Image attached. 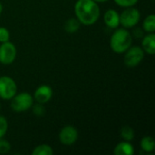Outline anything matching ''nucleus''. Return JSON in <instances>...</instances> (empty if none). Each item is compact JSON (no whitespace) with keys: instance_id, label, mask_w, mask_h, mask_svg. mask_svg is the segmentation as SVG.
<instances>
[{"instance_id":"2","label":"nucleus","mask_w":155,"mask_h":155,"mask_svg":"<svg viewBox=\"0 0 155 155\" xmlns=\"http://www.w3.org/2000/svg\"><path fill=\"white\" fill-rule=\"evenodd\" d=\"M133 44V35L126 28H116L110 38V47L116 54H124Z\"/></svg>"},{"instance_id":"8","label":"nucleus","mask_w":155,"mask_h":155,"mask_svg":"<svg viewBox=\"0 0 155 155\" xmlns=\"http://www.w3.org/2000/svg\"><path fill=\"white\" fill-rule=\"evenodd\" d=\"M58 138L62 144L73 145L78 139V131L73 125H65L61 129Z\"/></svg>"},{"instance_id":"19","label":"nucleus","mask_w":155,"mask_h":155,"mask_svg":"<svg viewBox=\"0 0 155 155\" xmlns=\"http://www.w3.org/2000/svg\"><path fill=\"white\" fill-rule=\"evenodd\" d=\"M115 2V4L121 7H131V6H134L139 0H114Z\"/></svg>"},{"instance_id":"3","label":"nucleus","mask_w":155,"mask_h":155,"mask_svg":"<svg viewBox=\"0 0 155 155\" xmlns=\"http://www.w3.org/2000/svg\"><path fill=\"white\" fill-rule=\"evenodd\" d=\"M34 104V97L29 93L15 94L10 99V107L15 113H23L31 109Z\"/></svg>"},{"instance_id":"7","label":"nucleus","mask_w":155,"mask_h":155,"mask_svg":"<svg viewBox=\"0 0 155 155\" xmlns=\"http://www.w3.org/2000/svg\"><path fill=\"white\" fill-rule=\"evenodd\" d=\"M17 50L15 45L10 42H5L1 43L0 45V64L8 65L14 63V61L16 58Z\"/></svg>"},{"instance_id":"25","label":"nucleus","mask_w":155,"mask_h":155,"mask_svg":"<svg viewBox=\"0 0 155 155\" xmlns=\"http://www.w3.org/2000/svg\"><path fill=\"white\" fill-rule=\"evenodd\" d=\"M0 109H1V105H0Z\"/></svg>"},{"instance_id":"4","label":"nucleus","mask_w":155,"mask_h":155,"mask_svg":"<svg viewBox=\"0 0 155 155\" xmlns=\"http://www.w3.org/2000/svg\"><path fill=\"white\" fill-rule=\"evenodd\" d=\"M141 19V13L140 11L134 7H126L121 14H120V25L126 29L134 27Z\"/></svg>"},{"instance_id":"22","label":"nucleus","mask_w":155,"mask_h":155,"mask_svg":"<svg viewBox=\"0 0 155 155\" xmlns=\"http://www.w3.org/2000/svg\"><path fill=\"white\" fill-rule=\"evenodd\" d=\"M11 149V144L3 138H0V154L7 153Z\"/></svg>"},{"instance_id":"1","label":"nucleus","mask_w":155,"mask_h":155,"mask_svg":"<svg viewBox=\"0 0 155 155\" xmlns=\"http://www.w3.org/2000/svg\"><path fill=\"white\" fill-rule=\"evenodd\" d=\"M74 14L81 25H92L100 17V7L94 0H77L74 5Z\"/></svg>"},{"instance_id":"18","label":"nucleus","mask_w":155,"mask_h":155,"mask_svg":"<svg viewBox=\"0 0 155 155\" xmlns=\"http://www.w3.org/2000/svg\"><path fill=\"white\" fill-rule=\"evenodd\" d=\"M8 130V122L5 116L0 115V138H3Z\"/></svg>"},{"instance_id":"24","label":"nucleus","mask_w":155,"mask_h":155,"mask_svg":"<svg viewBox=\"0 0 155 155\" xmlns=\"http://www.w3.org/2000/svg\"><path fill=\"white\" fill-rule=\"evenodd\" d=\"M2 11H3V5H2V3L0 2V14L2 13Z\"/></svg>"},{"instance_id":"16","label":"nucleus","mask_w":155,"mask_h":155,"mask_svg":"<svg viewBox=\"0 0 155 155\" xmlns=\"http://www.w3.org/2000/svg\"><path fill=\"white\" fill-rule=\"evenodd\" d=\"M54 151L48 144H39L35 146L32 152L33 155H52Z\"/></svg>"},{"instance_id":"9","label":"nucleus","mask_w":155,"mask_h":155,"mask_svg":"<svg viewBox=\"0 0 155 155\" xmlns=\"http://www.w3.org/2000/svg\"><path fill=\"white\" fill-rule=\"evenodd\" d=\"M53 96V89L46 84L40 85L36 88L34 94V100L36 101V103L39 104H46L51 100Z\"/></svg>"},{"instance_id":"17","label":"nucleus","mask_w":155,"mask_h":155,"mask_svg":"<svg viewBox=\"0 0 155 155\" xmlns=\"http://www.w3.org/2000/svg\"><path fill=\"white\" fill-rule=\"evenodd\" d=\"M121 137L127 142H131L134 138V130L131 126H124L121 129Z\"/></svg>"},{"instance_id":"21","label":"nucleus","mask_w":155,"mask_h":155,"mask_svg":"<svg viewBox=\"0 0 155 155\" xmlns=\"http://www.w3.org/2000/svg\"><path fill=\"white\" fill-rule=\"evenodd\" d=\"M10 39V33L7 28L0 26V43H5L9 41Z\"/></svg>"},{"instance_id":"10","label":"nucleus","mask_w":155,"mask_h":155,"mask_svg":"<svg viewBox=\"0 0 155 155\" xmlns=\"http://www.w3.org/2000/svg\"><path fill=\"white\" fill-rule=\"evenodd\" d=\"M104 24L112 29H116L120 25V14L114 9H108L104 15Z\"/></svg>"},{"instance_id":"12","label":"nucleus","mask_w":155,"mask_h":155,"mask_svg":"<svg viewBox=\"0 0 155 155\" xmlns=\"http://www.w3.org/2000/svg\"><path fill=\"white\" fill-rule=\"evenodd\" d=\"M114 153L115 155H133L134 153V149L130 142L124 141L116 144L114 149Z\"/></svg>"},{"instance_id":"11","label":"nucleus","mask_w":155,"mask_h":155,"mask_svg":"<svg viewBox=\"0 0 155 155\" xmlns=\"http://www.w3.org/2000/svg\"><path fill=\"white\" fill-rule=\"evenodd\" d=\"M142 48L144 53L153 55L155 54V35L154 33H148L142 41Z\"/></svg>"},{"instance_id":"20","label":"nucleus","mask_w":155,"mask_h":155,"mask_svg":"<svg viewBox=\"0 0 155 155\" xmlns=\"http://www.w3.org/2000/svg\"><path fill=\"white\" fill-rule=\"evenodd\" d=\"M31 108H32L33 114L36 116H43L45 113V109L44 105L39 103H37L36 104H33V106Z\"/></svg>"},{"instance_id":"14","label":"nucleus","mask_w":155,"mask_h":155,"mask_svg":"<svg viewBox=\"0 0 155 155\" xmlns=\"http://www.w3.org/2000/svg\"><path fill=\"white\" fill-rule=\"evenodd\" d=\"M80 25H81V23L76 17L69 18L64 24V30L68 34H74L79 30Z\"/></svg>"},{"instance_id":"13","label":"nucleus","mask_w":155,"mask_h":155,"mask_svg":"<svg viewBox=\"0 0 155 155\" xmlns=\"http://www.w3.org/2000/svg\"><path fill=\"white\" fill-rule=\"evenodd\" d=\"M140 145H141V149L143 150V152L146 153H151L155 149L154 139L152 136H144L141 140Z\"/></svg>"},{"instance_id":"23","label":"nucleus","mask_w":155,"mask_h":155,"mask_svg":"<svg viewBox=\"0 0 155 155\" xmlns=\"http://www.w3.org/2000/svg\"><path fill=\"white\" fill-rule=\"evenodd\" d=\"M95 1L96 3H103V2H105V1H108V0H94Z\"/></svg>"},{"instance_id":"5","label":"nucleus","mask_w":155,"mask_h":155,"mask_svg":"<svg viewBox=\"0 0 155 155\" xmlns=\"http://www.w3.org/2000/svg\"><path fill=\"white\" fill-rule=\"evenodd\" d=\"M124 64L128 67H135L144 58V51L139 45H131L125 52H124Z\"/></svg>"},{"instance_id":"6","label":"nucleus","mask_w":155,"mask_h":155,"mask_svg":"<svg viewBox=\"0 0 155 155\" xmlns=\"http://www.w3.org/2000/svg\"><path fill=\"white\" fill-rule=\"evenodd\" d=\"M17 93V85L13 78L7 75L0 76V98L10 100Z\"/></svg>"},{"instance_id":"15","label":"nucleus","mask_w":155,"mask_h":155,"mask_svg":"<svg viewBox=\"0 0 155 155\" xmlns=\"http://www.w3.org/2000/svg\"><path fill=\"white\" fill-rule=\"evenodd\" d=\"M143 29L147 33H154L155 31V15L151 14L145 17L143 22Z\"/></svg>"}]
</instances>
